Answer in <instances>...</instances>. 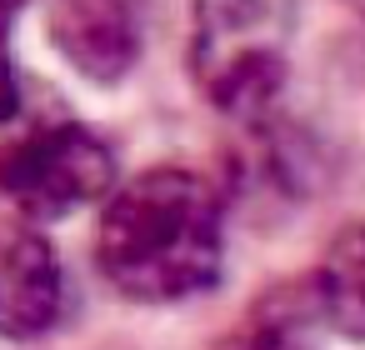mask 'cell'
Instances as JSON below:
<instances>
[{"label":"cell","mask_w":365,"mask_h":350,"mask_svg":"<svg viewBox=\"0 0 365 350\" xmlns=\"http://www.w3.org/2000/svg\"><path fill=\"white\" fill-rule=\"evenodd\" d=\"M96 265L135 305H190L225 270V195L210 175L155 165L115 180L96 220Z\"/></svg>","instance_id":"obj_1"},{"label":"cell","mask_w":365,"mask_h":350,"mask_svg":"<svg viewBox=\"0 0 365 350\" xmlns=\"http://www.w3.org/2000/svg\"><path fill=\"white\" fill-rule=\"evenodd\" d=\"M295 0H190V81L210 110L260 120L290 71Z\"/></svg>","instance_id":"obj_2"},{"label":"cell","mask_w":365,"mask_h":350,"mask_svg":"<svg viewBox=\"0 0 365 350\" xmlns=\"http://www.w3.org/2000/svg\"><path fill=\"white\" fill-rule=\"evenodd\" d=\"M115 180V150L76 120L41 125L0 155V200L31 225L101 205Z\"/></svg>","instance_id":"obj_3"},{"label":"cell","mask_w":365,"mask_h":350,"mask_svg":"<svg viewBox=\"0 0 365 350\" xmlns=\"http://www.w3.org/2000/svg\"><path fill=\"white\" fill-rule=\"evenodd\" d=\"M66 310V270L51 240L31 225H0V335L36 340Z\"/></svg>","instance_id":"obj_4"},{"label":"cell","mask_w":365,"mask_h":350,"mask_svg":"<svg viewBox=\"0 0 365 350\" xmlns=\"http://www.w3.org/2000/svg\"><path fill=\"white\" fill-rule=\"evenodd\" d=\"M51 36L91 81H120L140 61V21L130 0H66Z\"/></svg>","instance_id":"obj_5"},{"label":"cell","mask_w":365,"mask_h":350,"mask_svg":"<svg viewBox=\"0 0 365 350\" xmlns=\"http://www.w3.org/2000/svg\"><path fill=\"white\" fill-rule=\"evenodd\" d=\"M310 300L315 315L345 335V340H365V220L350 225L315 265L310 280Z\"/></svg>","instance_id":"obj_6"},{"label":"cell","mask_w":365,"mask_h":350,"mask_svg":"<svg viewBox=\"0 0 365 350\" xmlns=\"http://www.w3.org/2000/svg\"><path fill=\"white\" fill-rule=\"evenodd\" d=\"M215 350H310L300 330L280 325V320H250L245 330H235L230 340H220Z\"/></svg>","instance_id":"obj_7"},{"label":"cell","mask_w":365,"mask_h":350,"mask_svg":"<svg viewBox=\"0 0 365 350\" xmlns=\"http://www.w3.org/2000/svg\"><path fill=\"white\" fill-rule=\"evenodd\" d=\"M16 110H21V76H16V56H11L6 16H0V120H11Z\"/></svg>","instance_id":"obj_8"},{"label":"cell","mask_w":365,"mask_h":350,"mask_svg":"<svg viewBox=\"0 0 365 350\" xmlns=\"http://www.w3.org/2000/svg\"><path fill=\"white\" fill-rule=\"evenodd\" d=\"M21 6H31V0H0V16H6V21H11V16H16Z\"/></svg>","instance_id":"obj_9"},{"label":"cell","mask_w":365,"mask_h":350,"mask_svg":"<svg viewBox=\"0 0 365 350\" xmlns=\"http://www.w3.org/2000/svg\"><path fill=\"white\" fill-rule=\"evenodd\" d=\"M355 11H360V16H365V0H355Z\"/></svg>","instance_id":"obj_10"}]
</instances>
